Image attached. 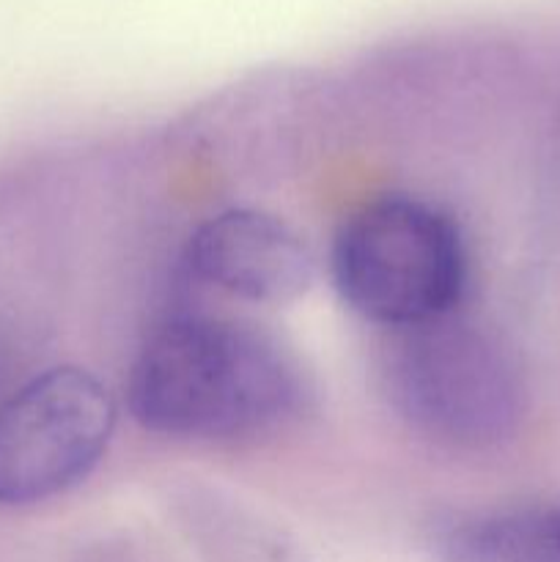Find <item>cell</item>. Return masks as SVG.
Listing matches in <instances>:
<instances>
[{
    "mask_svg": "<svg viewBox=\"0 0 560 562\" xmlns=\"http://www.w3.org/2000/svg\"><path fill=\"white\" fill-rule=\"evenodd\" d=\"M296 357L264 327L225 316H181L137 351L126 404L146 431L173 439L256 437L300 415Z\"/></svg>",
    "mask_w": 560,
    "mask_h": 562,
    "instance_id": "6da1fadb",
    "label": "cell"
},
{
    "mask_svg": "<svg viewBox=\"0 0 560 562\" xmlns=\"http://www.w3.org/2000/svg\"><path fill=\"white\" fill-rule=\"evenodd\" d=\"M340 300L373 324L421 327L453 316L467 283L461 231L434 203L384 195L344 220L329 252Z\"/></svg>",
    "mask_w": 560,
    "mask_h": 562,
    "instance_id": "7a4b0ae2",
    "label": "cell"
},
{
    "mask_svg": "<svg viewBox=\"0 0 560 562\" xmlns=\"http://www.w3.org/2000/svg\"><path fill=\"white\" fill-rule=\"evenodd\" d=\"M382 379L393 409L426 437L486 448L522 417L519 368L486 329L453 316L393 329Z\"/></svg>",
    "mask_w": 560,
    "mask_h": 562,
    "instance_id": "3957f363",
    "label": "cell"
},
{
    "mask_svg": "<svg viewBox=\"0 0 560 562\" xmlns=\"http://www.w3.org/2000/svg\"><path fill=\"white\" fill-rule=\"evenodd\" d=\"M115 428V401L93 373L60 366L0 406V505L22 508L86 481Z\"/></svg>",
    "mask_w": 560,
    "mask_h": 562,
    "instance_id": "277c9868",
    "label": "cell"
},
{
    "mask_svg": "<svg viewBox=\"0 0 560 562\" xmlns=\"http://www.w3.org/2000/svg\"><path fill=\"white\" fill-rule=\"evenodd\" d=\"M187 263L214 289L261 305L300 300L316 278L311 245L289 223L258 209H228L198 225Z\"/></svg>",
    "mask_w": 560,
    "mask_h": 562,
    "instance_id": "5b68a950",
    "label": "cell"
},
{
    "mask_svg": "<svg viewBox=\"0 0 560 562\" xmlns=\"http://www.w3.org/2000/svg\"><path fill=\"white\" fill-rule=\"evenodd\" d=\"M432 549L439 562H560V505L459 514L437 525Z\"/></svg>",
    "mask_w": 560,
    "mask_h": 562,
    "instance_id": "8992f818",
    "label": "cell"
}]
</instances>
